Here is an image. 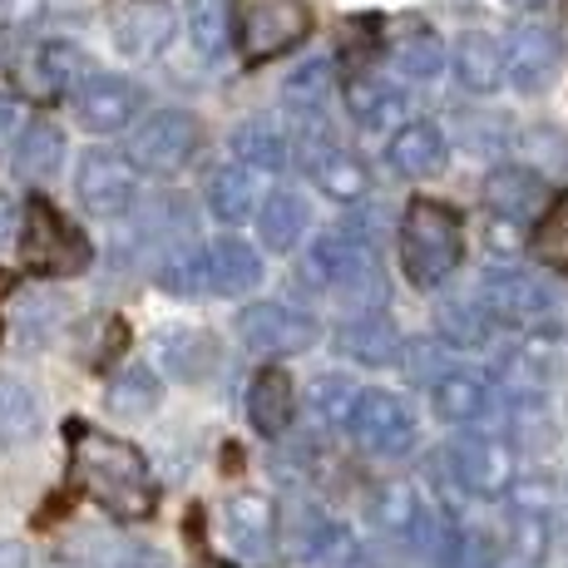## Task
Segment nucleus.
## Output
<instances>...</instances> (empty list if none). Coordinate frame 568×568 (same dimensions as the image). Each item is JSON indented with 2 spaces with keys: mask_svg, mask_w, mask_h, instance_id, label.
I'll list each match as a JSON object with an SVG mask.
<instances>
[{
  "mask_svg": "<svg viewBox=\"0 0 568 568\" xmlns=\"http://www.w3.org/2000/svg\"><path fill=\"white\" fill-rule=\"evenodd\" d=\"M307 173L316 179V189L332 193L336 203H362V199H366V189H371L366 163L356 159V154H346L342 144L326 149L322 159H312V163H307Z\"/></svg>",
  "mask_w": 568,
  "mask_h": 568,
  "instance_id": "obj_31",
  "label": "nucleus"
},
{
  "mask_svg": "<svg viewBox=\"0 0 568 568\" xmlns=\"http://www.w3.org/2000/svg\"><path fill=\"white\" fill-rule=\"evenodd\" d=\"M16 207H10V199L6 193H0V243H10V237H16Z\"/></svg>",
  "mask_w": 568,
  "mask_h": 568,
  "instance_id": "obj_44",
  "label": "nucleus"
},
{
  "mask_svg": "<svg viewBox=\"0 0 568 568\" xmlns=\"http://www.w3.org/2000/svg\"><path fill=\"white\" fill-rule=\"evenodd\" d=\"M223 539L243 559H267L277 549V509L262 495H233L223 505Z\"/></svg>",
  "mask_w": 568,
  "mask_h": 568,
  "instance_id": "obj_17",
  "label": "nucleus"
},
{
  "mask_svg": "<svg viewBox=\"0 0 568 568\" xmlns=\"http://www.w3.org/2000/svg\"><path fill=\"white\" fill-rule=\"evenodd\" d=\"M26 233H20V253L26 267L40 277H74V272L90 267V243H84L80 227H70L45 199L26 203Z\"/></svg>",
  "mask_w": 568,
  "mask_h": 568,
  "instance_id": "obj_5",
  "label": "nucleus"
},
{
  "mask_svg": "<svg viewBox=\"0 0 568 568\" xmlns=\"http://www.w3.org/2000/svg\"><path fill=\"white\" fill-rule=\"evenodd\" d=\"M336 352L352 356V362H362V366H396L400 356H406V342H400L396 322H390L386 312H366V316L342 322V332H336Z\"/></svg>",
  "mask_w": 568,
  "mask_h": 568,
  "instance_id": "obj_19",
  "label": "nucleus"
},
{
  "mask_svg": "<svg viewBox=\"0 0 568 568\" xmlns=\"http://www.w3.org/2000/svg\"><path fill=\"white\" fill-rule=\"evenodd\" d=\"M312 30L307 0H237L233 6V40L243 64H267L277 54L297 50Z\"/></svg>",
  "mask_w": 568,
  "mask_h": 568,
  "instance_id": "obj_3",
  "label": "nucleus"
},
{
  "mask_svg": "<svg viewBox=\"0 0 568 568\" xmlns=\"http://www.w3.org/2000/svg\"><path fill=\"white\" fill-rule=\"evenodd\" d=\"M420 515H425V505L415 499L410 485H386L376 495V524H381V529H390V534H400V539H410L415 524H420Z\"/></svg>",
  "mask_w": 568,
  "mask_h": 568,
  "instance_id": "obj_41",
  "label": "nucleus"
},
{
  "mask_svg": "<svg viewBox=\"0 0 568 568\" xmlns=\"http://www.w3.org/2000/svg\"><path fill=\"white\" fill-rule=\"evenodd\" d=\"M159 396H163V386H159V371H149V366H124L114 381H109V410L114 415H124V420H134V415H149L159 406Z\"/></svg>",
  "mask_w": 568,
  "mask_h": 568,
  "instance_id": "obj_35",
  "label": "nucleus"
},
{
  "mask_svg": "<svg viewBox=\"0 0 568 568\" xmlns=\"http://www.w3.org/2000/svg\"><path fill=\"white\" fill-rule=\"evenodd\" d=\"M326 94H332V64H326V60H312V64H302V70L287 80L282 100H287L292 119H312V114H322Z\"/></svg>",
  "mask_w": 568,
  "mask_h": 568,
  "instance_id": "obj_39",
  "label": "nucleus"
},
{
  "mask_svg": "<svg viewBox=\"0 0 568 568\" xmlns=\"http://www.w3.org/2000/svg\"><path fill=\"white\" fill-rule=\"evenodd\" d=\"M509 10H524V16H534V10H544V6H554V0H505Z\"/></svg>",
  "mask_w": 568,
  "mask_h": 568,
  "instance_id": "obj_45",
  "label": "nucleus"
},
{
  "mask_svg": "<svg viewBox=\"0 0 568 568\" xmlns=\"http://www.w3.org/2000/svg\"><path fill=\"white\" fill-rule=\"evenodd\" d=\"M346 114H352L362 129H386L406 114V90H400L390 74L362 70L346 80Z\"/></svg>",
  "mask_w": 568,
  "mask_h": 568,
  "instance_id": "obj_20",
  "label": "nucleus"
},
{
  "mask_svg": "<svg viewBox=\"0 0 568 568\" xmlns=\"http://www.w3.org/2000/svg\"><path fill=\"white\" fill-rule=\"evenodd\" d=\"M154 277H159V287L179 292V297H189V292H203V287H207V247L179 243L173 253L159 257Z\"/></svg>",
  "mask_w": 568,
  "mask_h": 568,
  "instance_id": "obj_37",
  "label": "nucleus"
},
{
  "mask_svg": "<svg viewBox=\"0 0 568 568\" xmlns=\"http://www.w3.org/2000/svg\"><path fill=\"white\" fill-rule=\"evenodd\" d=\"M297 415V390H292V376L282 366H262L247 386V420L257 425L267 440H277L282 430Z\"/></svg>",
  "mask_w": 568,
  "mask_h": 568,
  "instance_id": "obj_23",
  "label": "nucleus"
},
{
  "mask_svg": "<svg viewBox=\"0 0 568 568\" xmlns=\"http://www.w3.org/2000/svg\"><path fill=\"white\" fill-rule=\"evenodd\" d=\"M485 203H489V217H509V223H524L529 227L534 217L549 213V189L534 169L524 163H505L485 179Z\"/></svg>",
  "mask_w": 568,
  "mask_h": 568,
  "instance_id": "obj_16",
  "label": "nucleus"
},
{
  "mask_svg": "<svg viewBox=\"0 0 568 568\" xmlns=\"http://www.w3.org/2000/svg\"><path fill=\"white\" fill-rule=\"evenodd\" d=\"M159 366L179 381H203L207 371L217 366V346L207 332H189V326H173V332H159Z\"/></svg>",
  "mask_w": 568,
  "mask_h": 568,
  "instance_id": "obj_26",
  "label": "nucleus"
},
{
  "mask_svg": "<svg viewBox=\"0 0 568 568\" xmlns=\"http://www.w3.org/2000/svg\"><path fill=\"white\" fill-rule=\"evenodd\" d=\"M440 469L460 495L475 499H499L515 489V450L499 435H460L445 445Z\"/></svg>",
  "mask_w": 568,
  "mask_h": 568,
  "instance_id": "obj_6",
  "label": "nucleus"
},
{
  "mask_svg": "<svg viewBox=\"0 0 568 568\" xmlns=\"http://www.w3.org/2000/svg\"><path fill=\"white\" fill-rule=\"evenodd\" d=\"M287 549L297 554L307 568H352L356 564V539L346 524L316 515V509H302L287 529Z\"/></svg>",
  "mask_w": 568,
  "mask_h": 568,
  "instance_id": "obj_15",
  "label": "nucleus"
},
{
  "mask_svg": "<svg viewBox=\"0 0 568 568\" xmlns=\"http://www.w3.org/2000/svg\"><path fill=\"white\" fill-rule=\"evenodd\" d=\"M74 193H80L84 213L124 217L139 203V163L119 149H90L74 173Z\"/></svg>",
  "mask_w": 568,
  "mask_h": 568,
  "instance_id": "obj_8",
  "label": "nucleus"
},
{
  "mask_svg": "<svg viewBox=\"0 0 568 568\" xmlns=\"http://www.w3.org/2000/svg\"><path fill=\"white\" fill-rule=\"evenodd\" d=\"M435 326H440V342L455 346V352H479L495 336V316H489L485 302H445L435 312Z\"/></svg>",
  "mask_w": 568,
  "mask_h": 568,
  "instance_id": "obj_32",
  "label": "nucleus"
},
{
  "mask_svg": "<svg viewBox=\"0 0 568 568\" xmlns=\"http://www.w3.org/2000/svg\"><path fill=\"white\" fill-rule=\"evenodd\" d=\"M10 282H16V277H10V272L0 267V297H6V292H10Z\"/></svg>",
  "mask_w": 568,
  "mask_h": 568,
  "instance_id": "obj_47",
  "label": "nucleus"
},
{
  "mask_svg": "<svg viewBox=\"0 0 568 568\" xmlns=\"http://www.w3.org/2000/svg\"><path fill=\"white\" fill-rule=\"evenodd\" d=\"M16 173L30 183H45L50 173H60L64 163V134L45 119H30L26 129H20V144H16Z\"/></svg>",
  "mask_w": 568,
  "mask_h": 568,
  "instance_id": "obj_29",
  "label": "nucleus"
},
{
  "mask_svg": "<svg viewBox=\"0 0 568 568\" xmlns=\"http://www.w3.org/2000/svg\"><path fill=\"white\" fill-rule=\"evenodd\" d=\"M6 124H10V104L0 100V134H6Z\"/></svg>",
  "mask_w": 568,
  "mask_h": 568,
  "instance_id": "obj_48",
  "label": "nucleus"
},
{
  "mask_svg": "<svg viewBox=\"0 0 568 568\" xmlns=\"http://www.w3.org/2000/svg\"><path fill=\"white\" fill-rule=\"evenodd\" d=\"M84 70V54L60 45V40H45V45H30L26 60L16 70V84L30 94L36 104H54L60 94H70V84L80 80Z\"/></svg>",
  "mask_w": 568,
  "mask_h": 568,
  "instance_id": "obj_14",
  "label": "nucleus"
},
{
  "mask_svg": "<svg viewBox=\"0 0 568 568\" xmlns=\"http://www.w3.org/2000/svg\"><path fill=\"white\" fill-rule=\"evenodd\" d=\"M237 336L257 356H297L307 346H316L322 326H316L312 312L292 307V302H253V307H243V316H237Z\"/></svg>",
  "mask_w": 568,
  "mask_h": 568,
  "instance_id": "obj_9",
  "label": "nucleus"
},
{
  "mask_svg": "<svg viewBox=\"0 0 568 568\" xmlns=\"http://www.w3.org/2000/svg\"><path fill=\"white\" fill-rule=\"evenodd\" d=\"M183 20H189V40L203 60H213V54L227 45V30H233V10H227V0H189Z\"/></svg>",
  "mask_w": 568,
  "mask_h": 568,
  "instance_id": "obj_36",
  "label": "nucleus"
},
{
  "mask_svg": "<svg viewBox=\"0 0 568 568\" xmlns=\"http://www.w3.org/2000/svg\"><path fill=\"white\" fill-rule=\"evenodd\" d=\"M227 149H233V159L243 163V169L253 173H282L287 169V134L272 124H262V119H253V124H237L233 139H227Z\"/></svg>",
  "mask_w": 568,
  "mask_h": 568,
  "instance_id": "obj_30",
  "label": "nucleus"
},
{
  "mask_svg": "<svg viewBox=\"0 0 568 568\" xmlns=\"http://www.w3.org/2000/svg\"><path fill=\"white\" fill-rule=\"evenodd\" d=\"M352 440L362 445L366 455H381V460H396L415 445V415L400 396L390 390H366L362 410L352 420Z\"/></svg>",
  "mask_w": 568,
  "mask_h": 568,
  "instance_id": "obj_11",
  "label": "nucleus"
},
{
  "mask_svg": "<svg viewBox=\"0 0 568 568\" xmlns=\"http://www.w3.org/2000/svg\"><path fill=\"white\" fill-rule=\"evenodd\" d=\"M362 396L366 390L356 386L352 376H316L312 381V415L322 425H332V430H352L356 410H362Z\"/></svg>",
  "mask_w": 568,
  "mask_h": 568,
  "instance_id": "obj_34",
  "label": "nucleus"
},
{
  "mask_svg": "<svg viewBox=\"0 0 568 568\" xmlns=\"http://www.w3.org/2000/svg\"><path fill=\"white\" fill-rule=\"evenodd\" d=\"M40 425L36 396H30L20 381L0 376V445H26Z\"/></svg>",
  "mask_w": 568,
  "mask_h": 568,
  "instance_id": "obj_38",
  "label": "nucleus"
},
{
  "mask_svg": "<svg viewBox=\"0 0 568 568\" xmlns=\"http://www.w3.org/2000/svg\"><path fill=\"white\" fill-rule=\"evenodd\" d=\"M307 277L316 282V287H326V292H346V297L371 292V297H376L381 292L376 237H371V227L362 223V217H352V223H342V227H332V233L316 237Z\"/></svg>",
  "mask_w": 568,
  "mask_h": 568,
  "instance_id": "obj_4",
  "label": "nucleus"
},
{
  "mask_svg": "<svg viewBox=\"0 0 568 568\" xmlns=\"http://www.w3.org/2000/svg\"><path fill=\"white\" fill-rule=\"evenodd\" d=\"M386 54L406 80H435L445 70V45L430 26H400L396 36L386 40Z\"/></svg>",
  "mask_w": 568,
  "mask_h": 568,
  "instance_id": "obj_27",
  "label": "nucleus"
},
{
  "mask_svg": "<svg viewBox=\"0 0 568 568\" xmlns=\"http://www.w3.org/2000/svg\"><path fill=\"white\" fill-rule=\"evenodd\" d=\"M207 207H213L217 223H243V217L257 207L253 173H247L243 163H223V169H213V179H207Z\"/></svg>",
  "mask_w": 568,
  "mask_h": 568,
  "instance_id": "obj_33",
  "label": "nucleus"
},
{
  "mask_svg": "<svg viewBox=\"0 0 568 568\" xmlns=\"http://www.w3.org/2000/svg\"><path fill=\"white\" fill-rule=\"evenodd\" d=\"M109 30H114V45L134 60L144 54H159L173 36V20L159 0H124V6L109 10Z\"/></svg>",
  "mask_w": 568,
  "mask_h": 568,
  "instance_id": "obj_18",
  "label": "nucleus"
},
{
  "mask_svg": "<svg viewBox=\"0 0 568 568\" xmlns=\"http://www.w3.org/2000/svg\"><path fill=\"white\" fill-rule=\"evenodd\" d=\"M430 406H435L440 420H450V425H475L479 415L495 406V386H489L479 371L455 366L430 386Z\"/></svg>",
  "mask_w": 568,
  "mask_h": 568,
  "instance_id": "obj_22",
  "label": "nucleus"
},
{
  "mask_svg": "<svg viewBox=\"0 0 568 568\" xmlns=\"http://www.w3.org/2000/svg\"><path fill=\"white\" fill-rule=\"evenodd\" d=\"M0 568H26V564H20V549H16V544H6V549H0Z\"/></svg>",
  "mask_w": 568,
  "mask_h": 568,
  "instance_id": "obj_46",
  "label": "nucleus"
},
{
  "mask_svg": "<svg viewBox=\"0 0 568 568\" xmlns=\"http://www.w3.org/2000/svg\"><path fill=\"white\" fill-rule=\"evenodd\" d=\"M262 282V257L237 237H217L207 247V292L217 297H243Z\"/></svg>",
  "mask_w": 568,
  "mask_h": 568,
  "instance_id": "obj_25",
  "label": "nucleus"
},
{
  "mask_svg": "<svg viewBox=\"0 0 568 568\" xmlns=\"http://www.w3.org/2000/svg\"><path fill=\"white\" fill-rule=\"evenodd\" d=\"M64 445H70V469L80 489L114 519H149L159 505V485L149 475V460L129 440L100 430L90 420L64 425Z\"/></svg>",
  "mask_w": 568,
  "mask_h": 568,
  "instance_id": "obj_1",
  "label": "nucleus"
},
{
  "mask_svg": "<svg viewBox=\"0 0 568 568\" xmlns=\"http://www.w3.org/2000/svg\"><path fill=\"white\" fill-rule=\"evenodd\" d=\"M509 539H515V554L524 564H539L544 549H549V519H544V509L519 505L515 519H509Z\"/></svg>",
  "mask_w": 568,
  "mask_h": 568,
  "instance_id": "obj_42",
  "label": "nucleus"
},
{
  "mask_svg": "<svg viewBox=\"0 0 568 568\" xmlns=\"http://www.w3.org/2000/svg\"><path fill=\"white\" fill-rule=\"evenodd\" d=\"M144 109V94L139 84L119 80V74H94L74 90V119L90 134H119V129L134 124V114Z\"/></svg>",
  "mask_w": 568,
  "mask_h": 568,
  "instance_id": "obj_13",
  "label": "nucleus"
},
{
  "mask_svg": "<svg viewBox=\"0 0 568 568\" xmlns=\"http://www.w3.org/2000/svg\"><path fill=\"white\" fill-rule=\"evenodd\" d=\"M559 60H564V45H559V36H554L549 26L524 20V26L509 30L505 74H509V84H515L519 94H544L549 90L554 74H559Z\"/></svg>",
  "mask_w": 568,
  "mask_h": 568,
  "instance_id": "obj_12",
  "label": "nucleus"
},
{
  "mask_svg": "<svg viewBox=\"0 0 568 568\" xmlns=\"http://www.w3.org/2000/svg\"><path fill=\"white\" fill-rule=\"evenodd\" d=\"M534 253L544 267L568 272V193L549 203V213L539 217V233H534Z\"/></svg>",
  "mask_w": 568,
  "mask_h": 568,
  "instance_id": "obj_40",
  "label": "nucleus"
},
{
  "mask_svg": "<svg viewBox=\"0 0 568 568\" xmlns=\"http://www.w3.org/2000/svg\"><path fill=\"white\" fill-rule=\"evenodd\" d=\"M489 247L495 253H519L524 243H529V233H524V223H509V217H489Z\"/></svg>",
  "mask_w": 568,
  "mask_h": 568,
  "instance_id": "obj_43",
  "label": "nucleus"
},
{
  "mask_svg": "<svg viewBox=\"0 0 568 568\" xmlns=\"http://www.w3.org/2000/svg\"><path fill=\"white\" fill-rule=\"evenodd\" d=\"M203 568H227V564H203Z\"/></svg>",
  "mask_w": 568,
  "mask_h": 568,
  "instance_id": "obj_49",
  "label": "nucleus"
},
{
  "mask_svg": "<svg viewBox=\"0 0 568 568\" xmlns=\"http://www.w3.org/2000/svg\"><path fill=\"white\" fill-rule=\"evenodd\" d=\"M465 257V227L460 213L445 203L415 199L400 217V267H406L410 287L430 292L460 267Z\"/></svg>",
  "mask_w": 568,
  "mask_h": 568,
  "instance_id": "obj_2",
  "label": "nucleus"
},
{
  "mask_svg": "<svg viewBox=\"0 0 568 568\" xmlns=\"http://www.w3.org/2000/svg\"><path fill=\"white\" fill-rule=\"evenodd\" d=\"M455 80L465 84L469 94H495L499 84L509 80L505 74V45L485 30H465L460 45H455Z\"/></svg>",
  "mask_w": 568,
  "mask_h": 568,
  "instance_id": "obj_24",
  "label": "nucleus"
},
{
  "mask_svg": "<svg viewBox=\"0 0 568 568\" xmlns=\"http://www.w3.org/2000/svg\"><path fill=\"white\" fill-rule=\"evenodd\" d=\"M479 302L489 307L499 326H515V332H549L559 322V302L554 292L544 287L534 272H519V267H495L479 287Z\"/></svg>",
  "mask_w": 568,
  "mask_h": 568,
  "instance_id": "obj_7",
  "label": "nucleus"
},
{
  "mask_svg": "<svg viewBox=\"0 0 568 568\" xmlns=\"http://www.w3.org/2000/svg\"><path fill=\"white\" fill-rule=\"evenodd\" d=\"M386 159H390V169H396L400 179H435V173L445 169V159H450V144H445V134L435 124L415 119V124L396 129Z\"/></svg>",
  "mask_w": 568,
  "mask_h": 568,
  "instance_id": "obj_21",
  "label": "nucleus"
},
{
  "mask_svg": "<svg viewBox=\"0 0 568 568\" xmlns=\"http://www.w3.org/2000/svg\"><path fill=\"white\" fill-rule=\"evenodd\" d=\"M193 154H199V124L183 109H154L129 139V159L139 163V173H159V179L189 169Z\"/></svg>",
  "mask_w": 568,
  "mask_h": 568,
  "instance_id": "obj_10",
  "label": "nucleus"
},
{
  "mask_svg": "<svg viewBox=\"0 0 568 568\" xmlns=\"http://www.w3.org/2000/svg\"><path fill=\"white\" fill-rule=\"evenodd\" d=\"M257 237L267 253H292L307 237V203L297 193H267L257 207Z\"/></svg>",
  "mask_w": 568,
  "mask_h": 568,
  "instance_id": "obj_28",
  "label": "nucleus"
}]
</instances>
